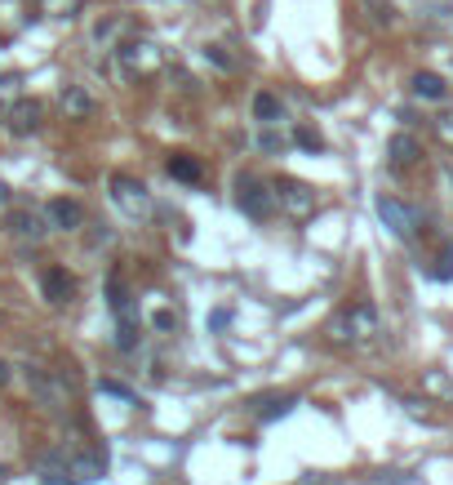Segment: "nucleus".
<instances>
[{"label": "nucleus", "instance_id": "obj_1", "mask_svg": "<svg viewBox=\"0 0 453 485\" xmlns=\"http://www.w3.org/2000/svg\"><path fill=\"white\" fill-rule=\"evenodd\" d=\"M373 334H378V312H373V303H355V308H347L343 317L329 321V338H334V343H369Z\"/></svg>", "mask_w": 453, "mask_h": 485}, {"label": "nucleus", "instance_id": "obj_2", "mask_svg": "<svg viewBox=\"0 0 453 485\" xmlns=\"http://www.w3.org/2000/svg\"><path fill=\"white\" fill-rule=\"evenodd\" d=\"M111 201L120 205V214L129 218H147L151 214V192L147 183H138V178H129V174H111Z\"/></svg>", "mask_w": 453, "mask_h": 485}, {"label": "nucleus", "instance_id": "obj_3", "mask_svg": "<svg viewBox=\"0 0 453 485\" xmlns=\"http://www.w3.org/2000/svg\"><path fill=\"white\" fill-rule=\"evenodd\" d=\"M236 205L250 218H267L276 205V192H267L258 178H236Z\"/></svg>", "mask_w": 453, "mask_h": 485}, {"label": "nucleus", "instance_id": "obj_4", "mask_svg": "<svg viewBox=\"0 0 453 485\" xmlns=\"http://www.w3.org/2000/svg\"><path fill=\"white\" fill-rule=\"evenodd\" d=\"M378 218H382L396 236H404V241L418 236V214H413L404 201H396V196H378Z\"/></svg>", "mask_w": 453, "mask_h": 485}, {"label": "nucleus", "instance_id": "obj_5", "mask_svg": "<svg viewBox=\"0 0 453 485\" xmlns=\"http://www.w3.org/2000/svg\"><path fill=\"white\" fill-rule=\"evenodd\" d=\"M276 196H280V205L294 218H307L316 210V192H311L307 183H298V178H280V183H276Z\"/></svg>", "mask_w": 453, "mask_h": 485}, {"label": "nucleus", "instance_id": "obj_6", "mask_svg": "<svg viewBox=\"0 0 453 485\" xmlns=\"http://www.w3.org/2000/svg\"><path fill=\"white\" fill-rule=\"evenodd\" d=\"M27 387H32V392L41 396V405H50V410H62V405H67V383L53 378L50 370H36V366H32V370H27Z\"/></svg>", "mask_w": 453, "mask_h": 485}, {"label": "nucleus", "instance_id": "obj_7", "mask_svg": "<svg viewBox=\"0 0 453 485\" xmlns=\"http://www.w3.org/2000/svg\"><path fill=\"white\" fill-rule=\"evenodd\" d=\"M5 120H9L14 134H36L41 129V103L36 99H18L14 108L5 111Z\"/></svg>", "mask_w": 453, "mask_h": 485}, {"label": "nucleus", "instance_id": "obj_8", "mask_svg": "<svg viewBox=\"0 0 453 485\" xmlns=\"http://www.w3.org/2000/svg\"><path fill=\"white\" fill-rule=\"evenodd\" d=\"M9 232L23 236V241H41L50 227H45V218L32 214V210H14V214H9Z\"/></svg>", "mask_w": 453, "mask_h": 485}, {"label": "nucleus", "instance_id": "obj_9", "mask_svg": "<svg viewBox=\"0 0 453 485\" xmlns=\"http://www.w3.org/2000/svg\"><path fill=\"white\" fill-rule=\"evenodd\" d=\"M53 227H62V232H76L80 223H85V210L76 205V201H50V210H45Z\"/></svg>", "mask_w": 453, "mask_h": 485}, {"label": "nucleus", "instance_id": "obj_10", "mask_svg": "<svg viewBox=\"0 0 453 485\" xmlns=\"http://www.w3.org/2000/svg\"><path fill=\"white\" fill-rule=\"evenodd\" d=\"M41 285H45V299H50V303H67V299L76 294V281H71L62 268H50L41 276Z\"/></svg>", "mask_w": 453, "mask_h": 485}, {"label": "nucleus", "instance_id": "obj_11", "mask_svg": "<svg viewBox=\"0 0 453 485\" xmlns=\"http://www.w3.org/2000/svg\"><path fill=\"white\" fill-rule=\"evenodd\" d=\"M387 157H392L396 169H409V165L422 157V147H418V138H413V134H396V138L387 143Z\"/></svg>", "mask_w": 453, "mask_h": 485}, {"label": "nucleus", "instance_id": "obj_12", "mask_svg": "<svg viewBox=\"0 0 453 485\" xmlns=\"http://www.w3.org/2000/svg\"><path fill=\"white\" fill-rule=\"evenodd\" d=\"M413 94L427 99V103H440V99L449 94V85H445V76H436V71H418V76H413Z\"/></svg>", "mask_w": 453, "mask_h": 485}, {"label": "nucleus", "instance_id": "obj_13", "mask_svg": "<svg viewBox=\"0 0 453 485\" xmlns=\"http://www.w3.org/2000/svg\"><path fill=\"white\" fill-rule=\"evenodd\" d=\"M36 472H41V481L45 485H76L71 468H67V459H53V454H45V459L36 463Z\"/></svg>", "mask_w": 453, "mask_h": 485}, {"label": "nucleus", "instance_id": "obj_14", "mask_svg": "<svg viewBox=\"0 0 453 485\" xmlns=\"http://www.w3.org/2000/svg\"><path fill=\"white\" fill-rule=\"evenodd\" d=\"M120 58L129 62V67H143V71H151L160 58H156V50H151L147 41H129V45H120Z\"/></svg>", "mask_w": 453, "mask_h": 485}, {"label": "nucleus", "instance_id": "obj_15", "mask_svg": "<svg viewBox=\"0 0 453 485\" xmlns=\"http://www.w3.org/2000/svg\"><path fill=\"white\" fill-rule=\"evenodd\" d=\"M62 108L71 111V116H80V120H85V116L94 111V99H90L80 85H62Z\"/></svg>", "mask_w": 453, "mask_h": 485}, {"label": "nucleus", "instance_id": "obj_16", "mask_svg": "<svg viewBox=\"0 0 453 485\" xmlns=\"http://www.w3.org/2000/svg\"><path fill=\"white\" fill-rule=\"evenodd\" d=\"M253 116H258L262 125H276V120L285 116V108H280L276 94H253Z\"/></svg>", "mask_w": 453, "mask_h": 485}, {"label": "nucleus", "instance_id": "obj_17", "mask_svg": "<svg viewBox=\"0 0 453 485\" xmlns=\"http://www.w3.org/2000/svg\"><path fill=\"white\" fill-rule=\"evenodd\" d=\"M67 468H71L76 485L80 481H99L102 472H107V463H102V459H67Z\"/></svg>", "mask_w": 453, "mask_h": 485}, {"label": "nucleus", "instance_id": "obj_18", "mask_svg": "<svg viewBox=\"0 0 453 485\" xmlns=\"http://www.w3.org/2000/svg\"><path fill=\"white\" fill-rule=\"evenodd\" d=\"M169 174L183 178V183H196V178H201V165L192 161V157H174V161H169Z\"/></svg>", "mask_w": 453, "mask_h": 485}, {"label": "nucleus", "instance_id": "obj_19", "mask_svg": "<svg viewBox=\"0 0 453 485\" xmlns=\"http://www.w3.org/2000/svg\"><path fill=\"white\" fill-rule=\"evenodd\" d=\"M436 138H440L445 147H453V108H445L436 116Z\"/></svg>", "mask_w": 453, "mask_h": 485}, {"label": "nucleus", "instance_id": "obj_20", "mask_svg": "<svg viewBox=\"0 0 453 485\" xmlns=\"http://www.w3.org/2000/svg\"><path fill=\"white\" fill-rule=\"evenodd\" d=\"M289 405H294V396H280V401H267V405H262V419H276V414H285Z\"/></svg>", "mask_w": 453, "mask_h": 485}, {"label": "nucleus", "instance_id": "obj_21", "mask_svg": "<svg viewBox=\"0 0 453 485\" xmlns=\"http://www.w3.org/2000/svg\"><path fill=\"white\" fill-rule=\"evenodd\" d=\"M99 392H102V396H116V401H125V405L134 401V392H129V387H120V383H102Z\"/></svg>", "mask_w": 453, "mask_h": 485}, {"label": "nucleus", "instance_id": "obj_22", "mask_svg": "<svg viewBox=\"0 0 453 485\" xmlns=\"http://www.w3.org/2000/svg\"><path fill=\"white\" fill-rule=\"evenodd\" d=\"M204 58H209V62H213V67H222V71H231V58L222 54V50H218V45H204Z\"/></svg>", "mask_w": 453, "mask_h": 485}, {"label": "nucleus", "instance_id": "obj_23", "mask_svg": "<svg viewBox=\"0 0 453 485\" xmlns=\"http://www.w3.org/2000/svg\"><path fill=\"white\" fill-rule=\"evenodd\" d=\"M298 143H302V147H307V152H320V147H325L316 129H298Z\"/></svg>", "mask_w": 453, "mask_h": 485}, {"label": "nucleus", "instance_id": "obj_24", "mask_svg": "<svg viewBox=\"0 0 453 485\" xmlns=\"http://www.w3.org/2000/svg\"><path fill=\"white\" fill-rule=\"evenodd\" d=\"M151 325H156V329H174V325H178V317H174L169 308H160V312L151 317Z\"/></svg>", "mask_w": 453, "mask_h": 485}, {"label": "nucleus", "instance_id": "obj_25", "mask_svg": "<svg viewBox=\"0 0 453 485\" xmlns=\"http://www.w3.org/2000/svg\"><path fill=\"white\" fill-rule=\"evenodd\" d=\"M440 263H445V268H436V281H449V276H453V250L440 259Z\"/></svg>", "mask_w": 453, "mask_h": 485}, {"label": "nucleus", "instance_id": "obj_26", "mask_svg": "<svg viewBox=\"0 0 453 485\" xmlns=\"http://www.w3.org/2000/svg\"><path fill=\"white\" fill-rule=\"evenodd\" d=\"M227 321H231V312H213V317H209V325H213V329H222Z\"/></svg>", "mask_w": 453, "mask_h": 485}, {"label": "nucleus", "instance_id": "obj_27", "mask_svg": "<svg viewBox=\"0 0 453 485\" xmlns=\"http://www.w3.org/2000/svg\"><path fill=\"white\" fill-rule=\"evenodd\" d=\"M5 383H9V366L0 361V387H5Z\"/></svg>", "mask_w": 453, "mask_h": 485}, {"label": "nucleus", "instance_id": "obj_28", "mask_svg": "<svg viewBox=\"0 0 453 485\" xmlns=\"http://www.w3.org/2000/svg\"><path fill=\"white\" fill-rule=\"evenodd\" d=\"M5 196H9V192H5V183H0V205H5Z\"/></svg>", "mask_w": 453, "mask_h": 485}]
</instances>
